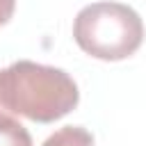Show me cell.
<instances>
[{
  "label": "cell",
  "mask_w": 146,
  "mask_h": 146,
  "mask_svg": "<svg viewBox=\"0 0 146 146\" xmlns=\"http://www.w3.org/2000/svg\"><path fill=\"white\" fill-rule=\"evenodd\" d=\"M78 100V84L62 68L27 59L0 68V114L52 123L75 110Z\"/></svg>",
  "instance_id": "obj_1"
},
{
  "label": "cell",
  "mask_w": 146,
  "mask_h": 146,
  "mask_svg": "<svg viewBox=\"0 0 146 146\" xmlns=\"http://www.w3.org/2000/svg\"><path fill=\"white\" fill-rule=\"evenodd\" d=\"M73 39L87 55L119 62L141 46L144 23L139 14L123 2H91L78 11Z\"/></svg>",
  "instance_id": "obj_2"
},
{
  "label": "cell",
  "mask_w": 146,
  "mask_h": 146,
  "mask_svg": "<svg viewBox=\"0 0 146 146\" xmlns=\"http://www.w3.org/2000/svg\"><path fill=\"white\" fill-rule=\"evenodd\" d=\"M43 146H94V137L89 130L80 125H64L55 130L43 141Z\"/></svg>",
  "instance_id": "obj_3"
},
{
  "label": "cell",
  "mask_w": 146,
  "mask_h": 146,
  "mask_svg": "<svg viewBox=\"0 0 146 146\" xmlns=\"http://www.w3.org/2000/svg\"><path fill=\"white\" fill-rule=\"evenodd\" d=\"M0 146H32V137L21 121L0 114Z\"/></svg>",
  "instance_id": "obj_4"
},
{
  "label": "cell",
  "mask_w": 146,
  "mask_h": 146,
  "mask_svg": "<svg viewBox=\"0 0 146 146\" xmlns=\"http://www.w3.org/2000/svg\"><path fill=\"white\" fill-rule=\"evenodd\" d=\"M14 9H16V0H0V27L9 23V18L14 16Z\"/></svg>",
  "instance_id": "obj_5"
}]
</instances>
